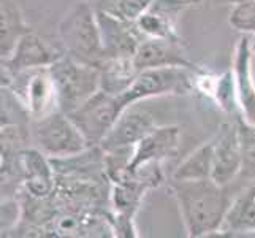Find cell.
<instances>
[{"label": "cell", "mask_w": 255, "mask_h": 238, "mask_svg": "<svg viewBox=\"0 0 255 238\" xmlns=\"http://www.w3.org/2000/svg\"><path fill=\"white\" fill-rule=\"evenodd\" d=\"M213 149V175L211 180L219 186H228L241 173V145L236 122H224L219 127Z\"/></svg>", "instance_id": "9c48e42d"}, {"label": "cell", "mask_w": 255, "mask_h": 238, "mask_svg": "<svg viewBox=\"0 0 255 238\" xmlns=\"http://www.w3.org/2000/svg\"><path fill=\"white\" fill-rule=\"evenodd\" d=\"M95 11L135 22L152 0H86Z\"/></svg>", "instance_id": "7402d4cb"}, {"label": "cell", "mask_w": 255, "mask_h": 238, "mask_svg": "<svg viewBox=\"0 0 255 238\" xmlns=\"http://www.w3.org/2000/svg\"><path fill=\"white\" fill-rule=\"evenodd\" d=\"M2 86L10 87L14 92L30 119L46 116L59 110L57 92L49 67L29 68L17 73L2 70Z\"/></svg>", "instance_id": "5b68a950"}, {"label": "cell", "mask_w": 255, "mask_h": 238, "mask_svg": "<svg viewBox=\"0 0 255 238\" xmlns=\"http://www.w3.org/2000/svg\"><path fill=\"white\" fill-rule=\"evenodd\" d=\"M213 149L214 140L198 146L192 154H189L184 161L176 167L171 180L176 181H198L208 180L213 175Z\"/></svg>", "instance_id": "44dd1931"}, {"label": "cell", "mask_w": 255, "mask_h": 238, "mask_svg": "<svg viewBox=\"0 0 255 238\" xmlns=\"http://www.w3.org/2000/svg\"><path fill=\"white\" fill-rule=\"evenodd\" d=\"M0 16H2L0 19V54H2V59H6L13 52L21 37L30 32V29L25 24L16 0H2Z\"/></svg>", "instance_id": "ffe728a7"}, {"label": "cell", "mask_w": 255, "mask_h": 238, "mask_svg": "<svg viewBox=\"0 0 255 238\" xmlns=\"http://www.w3.org/2000/svg\"><path fill=\"white\" fill-rule=\"evenodd\" d=\"M57 35L67 56L91 65H99L105 59L97 13L86 0L73 3L64 14Z\"/></svg>", "instance_id": "7a4b0ae2"}, {"label": "cell", "mask_w": 255, "mask_h": 238, "mask_svg": "<svg viewBox=\"0 0 255 238\" xmlns=\"http://www.w3.org/2000/svg\"><path fill=\"white\" fill-rule=\"evenodd\" d=\"M189 67H154L138 73L130 89L122 94V100L131 107L139 100L162 95H186L195 89V75Z\"/></svg>", "instance_id": "8992f818"}, {"label": "cell", "mask_w": 255, "mask_h": 238, "mask_svg": "<svg viewBox=\"0 0 255 238\" xmlns=\"http://www.w3.org/2000/svg\"><path fill=\"white\" fill-rule=\"evenodd\" d=\"M135 146H122L105 151V172L111 183H118L128 175Z\"/></svg>", "instance_id": "d4e9b609"}, {"label": "cell", "mask_w": 255, "mask_h": 238, "mask_svg": "<svg viewBox=\"0 0 255 238\" xmlns=\"http://www.w3.org/2000/svg\"><path fill=\"white\" fill-rule=\"evenodd\" d=\"M228 24L246 35H255V0H235Z\"/></svg>", "instance_id": "484cf974"}, {"label": "cell", "mask_w": 255, "mask_h": 238, "mask_svg": "<svg viewBox=\"0 0 255 238\" xmlns=\"http://www.w3.org/2000/svg\"><path fill=\"white\" fill-rule=\"evenodd\" d=\"M126 108L127 105L121 95H111L100 89L76 110L68 113V116L81 130L87 145L99 146Z\"/></svg>", "instance_id": "52a82bcc"}, {"label": "cell", "mask_w": 255, "mask_h": 238, "mask_svg": "<svg viewBox=\"0 0 255 238\" xmlns=\"http://www.w3.org/2000/svg\"><path fill=\"white\" fill-rule=\"evenodd\" d=\"M189 2H190V3H200L201 0H189Z\"/></svg>", "instance_id": "83f0119b"}, {"label": "cell", "mask_w": 255, "mask_h": 238, "mask_svg": "<svg viewBox=\"0 0 255 238\" xmlns=\"http://www.w3.org/2000/svg\"><path fill=\"white\" fill-rule=\"evenodd\" d=\"M252 38L249 35L243 37L236 43L233 59V76L236 84V97L241 116L255 126V76L252 70Z\"/></svg>", "instance_id": "8fae6325"}, {"label": "cell", "mask_w": 255, "mask_h": 238, "mask_svg": "<svg viewBox=\"0 0 255 238\" xmlns=\"http://www.w3.org/2000/svg\"><path fill=\"white\" fill-rule=\"evenodd\" d=\"M252 49H254V52H255V37L252 38Z\"/></svg>", "instance_id": "4316f807"}, {"label": "cell", "mask_w": 255, "mask_h": 238, "mask_svg": "<svg viewBox=\"0 0 255 238\" xmlns=\"http://www.w3.org/2000/svg\"><path fill=\"white\" fill-rule=\"evenodd\" d=\"M97 67L100 70V89L111 95L126 94L139 73L133 57H105Z\"/></svg>", "instance_id": "d6986e66"}, {"label": "cell", "mask_w": 255, "mask_h": 238, "mask_svg": "<svg viewBox=\"0 0 255 238\" xmlns=\"http://www.w3.org/2000/svg\"><path fill=\"white\" fill-rule=\"evenodd\" d=\"M151 189L152 188L146 181L133 175H128L118 183H111L110 213L116 218L135 221V216L143 204L146 192Z\"/></svg>", "instance_id": "ac0fdd59"}, {"label": "cell", "mask_w": 255, "mask_h": 238, "mask_svg": "<svg viewBox=\"0 0 255 238\" xmlns=\"http://www.w3.org/2000/svg\"><path fill=\"white\" fill-rule=\"evenodd\" d=\"M181 142L179 126H155L147 135H144L135 145L133 159H131L128 175L141 165L159 162L176 156ZM127 175V176H128Z\"/></svg>", "instance_id": "4fadbf2b"}, {"label": "cell", "mask_w": 255, "mask_h": 238, "mask_svg": "<svg viewBox=\"0 0 255 238\" xmlns=\"http://www.w3.org/2000/svg\"><path fill=\"white\" fill-rule=\"evenodd\" d=\"M25 189L35 197H49L56 191V170L51 157L38 148L29 146L21 153Z\"/></svg>", "instance_id": "2e32d148"}, {"label": "cell", "mask_w": 255, "mask_h": 238, "mask_svg": "<svg viewBox=\"0 0 255 238\" xmlns=\"http://www.w3.org/2000/svg\"><path fill=\"white\" fill-rule=\"evenodd\" d=\"M238 127L240 145H241V175L248 180L255 181V126L246 121L241 114L235 118Z\"/></svg>", "instance_id": "cb8c5ba5"}, {"label": "cell", "mask_w": 255, "mask_h": 238, "mask_svg": "<svg viewBox=\"0 0 255 238\" xmlns=\"http://www.w3.org/2000/svg\"><path fill=\"white\" fill-rule=\"evenodd\" d=\"M155 126V119L149 111L127 107L99 146L103 151H111L122 146H135Z\"/></svg>", "instance_id": "9a60e30c"}, {"label": "cell", "mask_w": 255, "mask_h": 238, "mask_svg": "<svg viewBox=\"0 0 255 238\" xmlns=\"http://www.w3.org/2000/svg\"><path fill=\"white\" fill-rule=\"evenodd\" d=\"M208 94L217 102V105L227 113H235L238 107V97H236V84L233 70H227L222 75L211 79V86L206 87Z\"/></svg>", "instance_id": "603a6c76"}, {"label": "cell", "mask_w": 255, "mask_h": 238, "mask_svg": "<svg viewBox=\"0 0 255 238\" xmlns=\"http://www.w3.org/2000/svg\"><path fill=\"white\" fill-rule=\"evenodd\" d=\"M65 54L60 45H52L40 35L27 32L21 37L13 52L2 59V70L8 73H17L22 70L49 67Z\"/></svg>", "instance_id": "ba28073f"}, {"label": "cell", "mask_w": 255, "mask_h": 238, "mask_svg": "<svg viewBox=\"0 0 255 238\" xmlns=\"http://www.w3.org/2000/svg\"><path fill=\"white\" fill-rule=\"evenodd\" d=\"M170 189L178 202L190 238L213 237L221 229L232 204L227 186H219L211 178L198 181L170 180Z\"/></svg>", "instance_id": "6da1fadb"}, {"label": "cell", "mask_w": 255, "mask_h": 238, "mask_svg": "<svg viewBox=\"0 0 255 238\" xmlns=\"http://www.w3.org/2000/svg\"><path fill=\"white\" fill-rule=\"evenodd\" d=\"M133 60L139 72L144 68L154 67H189L193 68V64L189 60L186 49H184L181 38H154L146 37L141 45L138 46Z\"/></svg>", "instance_id": "5bb4252c"}, {"label": "cell", "mask_w": 255, "mask_h": 238, "mask_svg": "<svg viewBox=\"0 0 255 238\" xmlns=\"http://www.w3.org/2000/svg\"><path fill=\"white\" fill-rule=\"evenodd\" d=\"M49 68L57 92L59 110L67 114L100 91V70L97 65L64 54Z\"/></svg>", "instance_id": "277c9868"}, {"label": "cell", "mask_w": 255, "mask_h": 238, "mask_svg": "<svg viewBox=\"0 0 255 238\" xmlns=\"http://www.w3.org/2000/svg\"><path fill=\"white\" fill-rule=\"evenodd\" d=\"M32 146L38 148L51 159H62L83 153L89 148L81 130L62 110L29 122Z\"/></svg>", "instance_id": "3957f363"}, {"label": "cell", "mask_w": 255, "mask_h": 238, "mask_svg": "<svg viewBox=\"0 0 255 238\" xmlns=\"http://www.w3.org/2000/svg\"><path fill=\"white\" fill-rule=\"evenodd\" d=\"M95 13L105 57H133L138 46L146 38L136 22L119 19L102 11Z\"/></svg>", "instance_id": "30bf717a"}, {"label": "cell", "mask_w": 255, "mask_h": 238, "mask_svg": "<svg viewBox=\"0 0 255 238\" xmlns=\"http://www.w3.org/2000/svg\"><path fill=\"white\" fill-rule=\"evenodd\" d=\"M213 237H255V184L236 196Z\"/></svg>", "instance_id": "e0dca14e"}, {"label": "cell", "mask_w": 255, "mask_h": 238, "mask_svg": "<svg viewBox=\"0 0 255 238\" xmlns=\"http://www.w3.org/2000/svg\"><path fill=\"white\" fill-rule=\"evenodd\" d=\"M189 5V0H152L135 22L144 37L178 40L176 25Z\"/></svg>", "instance_id": "7c38bea8"}]
</instances>
